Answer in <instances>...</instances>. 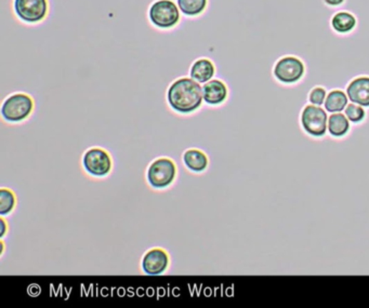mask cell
Returning <instances> with one entry per match:
<instances>
[{"instance_id":"ffe728a7","label":"cell","mask_w":369,"mask_h":308,"mask_svg":"<svg viewBox=\"0 0 369 308\" xmlns=\"http://www.w3.org/2000/svg\"><path fill=\"white\" fill-rule=\"evenodd\" d=\"M326 97V91L323 88H316L310 93V102L313 105H322Z\"/></svg>"},{"instance_id":"e0dca14e","label":"cell","mask_w":369,"mask_h":308,"mask_svg":"<svg viewBox=\"0 0 369 308\" xmlns=\"http://www.w3.org/2000/svg\"><path fill=\"white\" fill-rule=\"evenodd\" d=\"M348 117L343 114H333L328 120V130L333 137H343L349 131Z\"/></svg>"},{"instance_id":"2e32d148","label":"cell","mask_w":369,"mask_h":308,"mask_svg":"<svg viewBox=\"0 0 369 308\" xmlns=\"http://www.w3.org/2000/svg\"><path fill=\"white\" fill-rule=\"evenodd\" d=\"M348 105V97L343 91L336 90L327 95L325 108L329 113H340Z\"/></svg>"},{"instance_id":"44dd1931","label":"cell","mask_w":369,"mask_h":308,"mask_svg":"<svg viewBox=\"0 0 369 308\" xmlns=\"http://www.w3.org/2000/svg\"><path fill=\"white\" fill-rule=\"evenodd\" d=\"M324 1L329 6H340L345 0H324Z\"/></svg>"},{"instance_id":"6da1fadb","label":"cell","mask_w":369,"mask_h":308,"mask_svg":"<svg viewBox=\"0 0 369 308\" xmlns=\"http://www.w3.org/2000/svg\"><path fill=\"white\" fill-rule=\"evenodd\" d=\"M167 100L172 110L178 113H193L203 103V87L191 77L177 79L169 87Z\"/></svg>"},{"instance_id":"8fae6325","label":"cell","mask_w":369,"mask_h":308,"mask_svg":"<svg viewBox=\"0 0 369 308\" xmlns=\"http://www.w3.org/2000/svg\"><path fill=\"white\" fill-rule=\"evenodd\" d=\"M348 97L360 106H369V77L354 79L347 89Z\"/></svg>"},{"instance_id":"ac0fdd59","label":"cell","mask_w":369,"mask_h":308,"mask_svg":"<svg viewBox=\"0 0 369 308\" xmlns=\"http://www.w3.org/2000/svg\"><path fill=\"white\" fill-rule=\"evenodd\" d=\"M16 206V196L10 189H0V214L6 216L14 210Z\"/></svg>"},{"instance_id":"5bb4252c","label":"cell","mask_w":369,"mask_h":308,"mask_svg":"<svg viewBox=\"0 0 369 308\" xmlns=\"http://www.w3.org/2000/svg\"><path fill=\"white\" fill-rule=\"evenodd\" d=\"M179 9L187 18L199 16L206 11L208 0H177Z\"/></svg>"},{"instance_id":"52a82bcc","label":"cell","mask_w":369,"mask_h":308,"mask_svg":"<svg viewBox=\"0 0 369 308\" xmlns=\"http://www.w3.org/2000/svg\"><path fill=\"white\" fill-rule=\"evenodd\" d=\"M83 166L91 176H105L112 170V159L104 149H91L83 156Z\"/></svg>"},{"instance_id":"d6986e66","label":"cell","mask_w":369,"mask_h":308,"mask_svg":"<svg viewBox=\"0 0 369 308\" xmlns=\"http://www.w3.org/2000/svg\"><path fill=\"white\" fill-rule=\"evenodd\" d=\"M345 116H347L350 122H360L364 120L365 112L358 104V105H356L355 103L350 104V105H348L347 108H345Z\"/></svg>"},{"instance_id":"277c9868","label":"cell","mask_w":369,"mask_h":308,"mask_svg":"<svg viewBox=\"0 0 369 308\" xmlns=\"http://www.w3.org/2000/svg\"><path fill=\"white\" fill-rule=\"evenodd\" d=\"M14 10L19 20L26 24H39L49 14L48 0H14Z\"/></svg>"},{"instance_id":"8992f818","label":"cell","mask_w":369,"mask_h":308,"mask_svg":"<svg viewBox=\"0 0 369 308\" xmlns=\"http://www.w3.org/2000/svg\"><path fill=\"white\" fill-rule=\"evenodd\" d=\"M301 122L306 132L322 137L327 130V114L318 105H308L302 112Z\"/></svg>"},{"instance_id":"4fadbf2b","label":"cell","mask_w":369,"mask_h":308,"mask_svg":"<svg viewBox=\"0 0 369 308\" xmlns=\"http://www.w3.org/2000/svg\"><path fill=\"white\" fill-rule=\"evenodd\" d=\"M183 160H184L185 166L192 171H204L208 166L207 156L198 149H189L185 152Z\"/></svg>"},{"instance_id":"3957f363","label":"cell","mask_w":369,"mask_h":308,"mask_svg":"<svg viewBox=\"0 0 369 308\" xmlns=\"http://www.w3.org/2000/svg\"><path fill=\"white\" fill-rule=\"evenodd\" d=\"M34 110V101L26 93L10 95L1 106V115L9 122H20L26 120Z\"/></svg>"},{"instance_id":"7c38bea8","label":"cell","mask_w":369,"mask_h":308,"mask_svg":"<svg viewBox=\"0 0 369 308\" xmlns=\"http://www.w3.org/2000/svg\"><path fill=\"white\" fill-rule=\"evenodd\" d=\"M216 73V68L212 60L207 58H199L192 64L189 75L191 78L199 83H206L212 80Z\"/></svg>"},{"instance_id":"7a4b0ae2","label":"cell","mask_w":369,"mask_h":308,"mask_svg":"<svg viewBox=\"0 0 369 308\" xmlns=\"http://www.w3.org/2000/svg\"><path fill=\"white\" fill-rule=\"evenodd\" d=\"M181 11L174 0H155L147 10L150 23L160 30H172L180 23Z\"/></svg>"},{"instance_id":"7402d4cb","label":"cell","mask_w":369,"mask_h":308,"mask_svg":"<svg viewBox=\"0 0 369 308\" xmlns=\"http://www.w3.org/2000/svg\"><path fill=\"white\" fill-rule=\"evenodd\" d=\"M1 226H3V232H1V235L0 236H5V230H6V223L5 221L1 220Z\"/></svg>"},{"instance_id":"ba28073f","label":"cell","mask_w":369,"mask_h":308,"mask_svg":"<svg viewBox=\"0 0 369 308\" xmlns=\"http://www.w3.org/2000/svg\"><path fill=\"white\" fill-rule=\"evenodd\" d=\"M304 65L295 57H286L279 60L274 68V75L279 81L293 83L303 76Z\"/></svg>"},{"instance_id":"9a60e30c","label":"cell","mask_w":369,"mask_h":308,"mask_svg":"<svg viewBox=\"0 0 369 308\" xmlns=\"http://www.w3.org/2000/svg\"><path fill=\"white\" fill-rule=\"evenodd\" d=\"M355 18L348 12H339L333 16V20H331V26L339 34H347V33L351 32L355 27Z\"/></svg>"},{"instance_id":"9c48e42d","label":"cell","mask_w":369,"mask_h":308,"mask_svg":"<svg viewBox=\"0 0 369 308\" xmlns=\"http://www.w3.org/2000/svg\"><path fill=\"white\" fill-rule=\"evenodd\" d=\"M169 257L162 249H153L147 252L142 260V267L149 275H160L168 267Z\"/></svg>"},{"instance_id":"5b68a950","label":"cell","mask_w":369,"mask_h":308,"mask_svg":"<svg viewBox=\"0 0 369 308\" xmlns=\"http://www.w3.org/2000/svg\"><path fill=\"white\" fill-rule=\"evenodd\" d=\"M176 166L172 160L168 158H160L155 160L150 166L147 179L151 186L155 188H164L172 184L176 178Z\"/></svg>"},{"instance_id":"30bf717a","label":"cell","mask_w":369,"mask_h":308,"mask_svg":"<svg viewBox=\"0 0 369 308\" xmlns=\"http://www.w3.org/2000/svg\"><path fill=\"white\" fill-rule=\"evenodd\" d=\"M204 101L209 105H219L228 97V88L219 79H212L203 86Z\"/></svg>"}]
</instances>
